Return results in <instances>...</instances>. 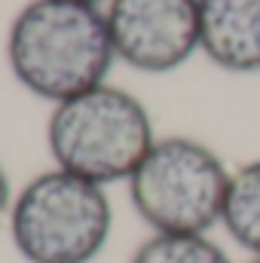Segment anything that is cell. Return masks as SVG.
<instances>
[{"label": "cell", "instance_id": "cell-1", "mask_svg": "<svg viewBox=\"0 0 260 263\" xmlns=\"http://www.w3.org/2000/svg\"><path fill=\"white\" fill-rule=\"evenodd\" d=\"M6 59L12 77L43 101L83 95L117 62L107 12L80 0H31L9 25Z\"/></svg>", "mask_w": 260, "mask_h": 263}, {"label": "cell", "instance_id": "cell-2", "mask_svg": "<svg viewBox=\"0 0 260 263\" xmlns=\"http://www.w3.org/2000/svg\"><path fill=\"white\" fill-rule=\"evenodd\" d=\"M233 168L190 135L156 138L129 181L135 214L159 236H208L220 227Z\"/></svg>", "mask_w": 260, "mask_h": 263}, {"label": "cell", "instance_id": "cell-3", "mask_svg": "<svg viewBox=\"0 0 260 263\" xmlns=\"http://www.w3.org/2000/svg\"><path fill=\"white\" fill-rule=\"evenodd\" d=\"M46 141L55 168L107 187L135 175L156 132L147 107L132 92L101 83L55 104Z\"/></svg>", "mask_w": 260, "mask_h": 263}, {"label": "cell", "instance_id": "cell-4", "mask_svg": "<svg viewBox=\"0 0 260 263\" xmlns=\"http://www.w3.org/2000/svg\"><path fill=\"white\" fill-rule=\"evenodd\" d=\"M114 233V205L101 184L65 168L31 178L9 208L12 248L25 263H92Z\"/></svg>", "mask_w": 260, "mask_h": 263}, {"label": "cell", "instance_id": "cell-5", "mask_svg": "<svg viewBox=\"0 0 260 263\" xmlns=\"http://www.w3.org/2000/svg\"><path fill=\"white\" fill-rule=\"evenodd\" d=\"M114 52L141 73H172L199 52V0H107Z\"/></svg>", "mask_w": 260, "mask_h": 263}, {"label": "cell", "instance_id": "cell-6", "mask_svg": "<svg viewBox=\"0 0 260 263\" xmlns=\"http://www.w3.org/2000/svg\"><path fill=\"white\" fill-rule=\"evenodd\" d=\"M199 52L227 73H260V0H199Z\"/></svg>", "mask_w": 260, "mask_h": 263}, {"label": "cell", "instance_id": "cell-7", "mask_svg": "<svg viewBox=\"0 0 260 263\" xmlns=\"http://www.w3.org/2000/svg\"><path fill=\"white\" fill-rule=\"evenodd\" d=\"M220 227L248 257H260V156L233 168Z\"/></svg>", "mask_w": 260, "mask_h": 263}, {"label": "cell", "instance_id": "cell-8", "mask_svg": "<svg viewBox=\"0 0 260 263\" xmlns=\"http://www.w3.org/2000/svg\"><path fill=\"white\" fill-rule=\"evenodd\" d=\"M129 263H233L224 245L211 236H159L150 233Z\"/></svg>", "mask_w": 260, "mask_h": 263}, {"label": "cell", "instance_id": "cell-9", "mask_svg": "<svg viewBox=\"0 0 260 263\" xmlns=\"http://www.w3.org/2000/svg\"><path fill=\"white\" fill-rule=\"evenodd\" d=\"M9 208H12V187H9V175H6V168L0 165V217L9 214Z\"/></svg>", "mask_w": 260, "mask_h": 263}, {"label": "cell", "instance_id": "cell-10", "mask_svg": "<svg viewBox=\"0 0 260 263\" xmlns=\"http://www.w3.org/2000/svg\"><path fill=\"white\" fill-rule=\"evenodd\" d=\"M80 3H95V6H98V3H101V0H80Z\"/></svg>", "mask_w": 260, "mask_h": 263}, {"label": "cell", "instance_id": "cell-11", "mask_svg": "<svg viewBox=\"0 0 260 263\" xmlns=\"http://www.w3.org/2000/svg\"><path fill=\"white\" fill-rule=\"evenodd\" d=\"M245 263H260V257H248V260H245Z\"/></svg>", "mask_w": 260, "mask_h": 263}]
</instances>
